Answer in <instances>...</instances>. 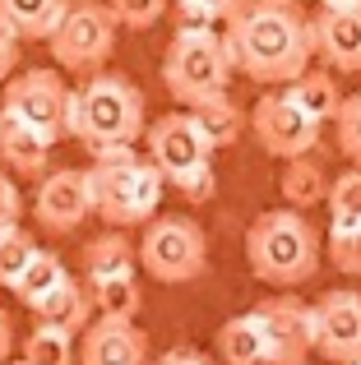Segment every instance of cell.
Masks as SVG:
<instances>
[{
  "label": "cell",
  "instance_id": "d4e9b609",
  "mask_svg": "<svg viewBox=\"0 0 361 365\" xmlns=\"http://www.w3.org/2000/svg\"><path fill=\"white\" fill-rule=\"evenodd\" d=\"M61 282H70V268H65V259L56 255V250H37L33 264L24 268V277L14 282V296L28 305V310H33V305L42 301V296H51Z\"/></svg>",
  "mask_w": 361,
  "mask_h": 365
},
{
  "label": "cell",
  "instance_id": "74e56055",
  "mask_svg": "<svg viewBox=\"0 0 361 365\" xmlns=\"http://www.w3.org/2000/svg\"><path fill=\"white\" fill-rule=\"evenodd\" d=\"M347 5H361V0H320V9H347Z\"/></svg>",
  "mask_w": 361,
  "mask_h": 365
},
{
  "label": "cell",
  "instance_id": "5b68a950",
  "mask_svg": "<svg viewBox=\"0 0 361 365\" xmlns=\"http://www.w3.org/2000/svg\"><path fill=\"white\" fill-rule=\"evenodd\" d=\"M163 83L185 111L223 98L232 83V56H227V42L218 37V28L213 33H176L167 42Z\"/></svg>",
  "mask_w": 361,
  "mask_h": 365
},
{
  "label": "cell",
  "instance_id": "ba28073f",
  "mask_svg": "<svg viewBox=\"0 0 361 365\" xmlns=\"http://www.w3.org/2000/svg\"><path fill=\"white\" fill-rule=\"evenodd\" d=\"M139 268L158 282H195L208 268V236L199 222L180 213L153 217L144 227V241H139Z\"/></svg>",
  "mask_w": 361,
  "mask_h": 365
},
{
  "label": "cell",
  "instance_id": "6da1fadb",
  "mask_svg": "<svg viewBox=\"0 0 361 365\" xmlns=\"http://www.w3.org/2000/svg\"><path fill=\"white\" fill-rule=\"evenodd\" d=\"M227 56L232 70L264 88H288L315 61V28L297 0H245L227 19Z\"/></svg>",
  "mask_w": 361,
  "mask_h": 365
},
{
  "label": "cell",
  "instance_id": "7c38bea8",
  "mask_svg": "<svg viewBox=\"0 0 361 365\" xmlns=\"http://www.w3.org/2000/svg\"><path fill=\"white\" fill-rule=\"evenodd\" d=\"M315 351L334 365L361 361V292H329L310 305Z\"/></svg>",
  "mask_w": 361,
  "mask_h": 365
},
{
  "label": "cell",
  "instance_id": "7402d4cb",
  "mask_svg": "<svg viewBox=\"0 0 361 365\" xmlns=\"http://www.w3.org/2000/svg\"><path fill=\"white\" fill-rule=\"evenodd\" d=\"M288 98L297 102V107L306 111L320 130H325V125H334L338 111H343V102H347L343 88H338V79L325 70V65H320V70H306L297 83H288Z\"/></svg>",
  "mask_w": 361,
  "mask_h": 365
},
{
  "label": "cell",
  "instance_id": "83f0119b",
  "mask_svg": "<svg viewBox=\"0 0 361 365\" xmlns=\"http://www.w3.org/2000/svg\"><path fill=\"white\" fill-rule=\"evenodd\" d=\"M33 255H37V245H33V236H28L24 227H14V232L0 236V287H5V292H14V282L24 277V268L33 264Z\"/></svg>",
  "mask_w": 361,
  "mask_h": 365
},
{
  "label": "cell",
  "instance_id": "9a60e30c",
  "mask_svg": "<svg viewBox=\"0 0 361 365\" xmlns=\"http://www.w3.org/2000/svg\"><path fill=\"white\" fill-rule=\"evenodd\" d=\"M79 365H148V333L126 319H93L79 342Z\"/></svg>",
  "mask_w": 361,
  "mask_h": 365
},
{
  "label": "cell",
  "instance_id": "e575fe53",
  "mask_svg": "<svg viewBox=\"0 0 361 365\" xmlns=\"http://www.w3.org/2000/svg\"><path fill=\"white\" fill-rule=\"evenodd\" d=\"M190 5H195V9H204V14L213 19V24H218V19H223V24H227V19H232L236 9L245 5V0H190Z\"/></svg>",
  "mask_w": 361,
  "mask_h": 365
},
{
  "label": "cell",
  "instance_id": "52a82bcc",
  "mask_svg": "<svg viewBox=\"0 0 361 365\" xmlns=\"http://www.w3.org/2000/svg\"><path fill=\"white\" fill-rule=\"evenodd\" d=\"M116 19H111L107 0H70L61 14V24H56V33L46 37V46H51V61L61 65L65 74H83V79H93V74L107 70L111 51H116Z\"/></svg>",
  "mask_w": 361,
  "mask_h": 365
},
{
  "label": "cell",
  "instance_id": "e0dca14e",
  "mask_svg": "<svg viewBox=\"0 0 361 365\" xmlns=\"http://www.w3.org/2000/svg\"><path fill=\"white\" fill-rule=\"evenodd\" d=\"M0 162L9 167V176H28V180H42L46 176V162H51V143L42 134L24 130L19 120H9L0 111Z\"/></svg>",
  "mask_w": 361,
  "mask_h": 365
},
{
  "label": "cell",
  "instance_id": "d6a6232c",
  "mask_svg": "<svg viewBox=\"0 0 361 365\" xmlns=\"http://www.w3.org/2000/svg\"><path fill=\"white\" fill-rule=\"evenodd\" d=\"M176 190H180V199H185V204H208V199H213V167H204V171H195V176H185Z\"/></svg>",
  "mask_w": 361,
  "mask_h": 365
},
{
  "label": "cell",
  "instance_id": "f1b7e54d",
  "mask_svg": "<svg viewBox=\"0 0 361 365\" xmlns=\"http://www.w3.org/2000/svg\"><path fill=\"white\" fill-rule=\"evenodd\" d=\"M167 5H172V0H107L111 19H116L121 28H135V33L153 28L158 19L167 14Z\"/></svg>",
  "mask_w": 361,
  "mask_h": 365
},
{
  "label": "cell",
  "instance_id": "f35d334b",
  "mask_svg": "<svg viewBox=\"0 0 361 365\" xmlns=\"http://www.w3.org/2000/svg\"><path fill=\"white\" fill-rule=\"evenodd\" d=\"M9 365H24V361H9Z\"/></svg>",
  "mask_w": 361,
  "mask_h": 365
},
{
  "label": "cell",
  "instance_id": "d6986e66",
  "mask_svg": "<svg viewBox=\"0 0 361 365\" xmlns=\"http://www.w3.org/2000/svg\"><path fill=\"white\" fill-rule=\"evenodd\" d=\"M329 171H325V162L315 158V153H306V158H292V162H283V176H278V190H283V199H288V208L292 213H306V208H315V204H325L329 199Z\"/></svg>",
  "mask_w": 361,
  "mask_h": 365
},
{
  "label": "cell",
  "instance_id": "1f68e13d",
  "mask_svg": "<svg viewBox=\"0 0 361 365\" xmlns=\"http://www.w3.org/2000/svg\"><path fill=\"white\" fill-rule=\"evenodd\" d=\"M19 213H24V195H19L14 176H9V171H0V236L19 227Z\"/></svg>",
  "mask_w": 361,
  "mask_h": 365
},
{
  "label": "cell",
  "instance_id": "30bf717a",
  "mask_svg": "<svg viewBox=\"0 0 361 365\" xmlns=\"http://www.w3.org/2000/svg\"><path fill=\"white\" fill-rule=\"evenodd\" d=\"M250 134H255V143H260L269 158H283V162L306 158V153H315V143H320V125L288 98V88L264 93V98L255 102Z\"/></svg>",
  "mask_w": 361,
  "mask_h": 365
},
{
  "label": "cell",
  "instance_id": "44dd1931",
  "mask_svg": "<svg viewBox=\"0 0 361 365\" xmlns=\"http://www.w3.org/2000/svg\"><path fill=\"white\" fill-rule=\"evenodd\" d=\"M65 5L70 0H0V28H9L19 42H46Z\"/></svg>",
  "mask_w": 361,
  "mask_h": 365
},
{
  "label": "cell",
  "instance_id": "cb8c5ba5",
  "mask_svg": "<svg viewBox=\"0 0 361 365\" xmlns=\"http://www.w3.org/2000/svg\"><path fill=\"white\" fill-rule=\"evenodd\" d=\"M88 296H93L98 319H126V324H135L139 310H144V292H139V277L135 273L107 277V282H93Z\"/></svg>",
  "mask_w": 361,
  "mask_h": 365
},
{
  "label": "cell",
  "instance_id": "836d02e7",
  "mask_svg": "<svg viewBox=\"0 0 361 365\" xmlns=\"http://www.w3.org/2000/svg\"><path fill=\"white\" fill-rule=\"evenodd\" d=\"M14 70H19V37L9 28H0V88L14 79Z\"/></svg>",
  "mask_w": 361,
  "mask_h": 365
},
{
  "label": "cell",
  "instance_id": "484cf974",
  "mask_svg": "<svg viewBox=\"0 0 361 365\" xmlns=\"http://www.w3.org/2000/svg\"><path fill=\"white\" fill-rule=\"evenodd\" d=\"M325 204H329V232H352V227H361V167L334 176Z\"/></svg>",
  "mask_w": 361,
  "mask_h": 365
},
{
  "label": "cell",
  "instance_id": "8fae6325",
  "mask_svg": "<svg viewBox=\"0 0 361 365\" xmlns=\"http://www.w3.org/2000/svg\"><path fill=\"white\" fill-rule=\"evenodd\" d=\"M33 217H37V227H42V232H51V236L79 232V227L93 217L88 171H79V167L46 171L42 185H37V199H33Z\"/></svg>",
  "mask_w": 361,
  "mask_h": 365
},
{
  "label": "cell",
  "instance_id": "4dcf8cb0",
  "mask_svg": "<svg viewBox=\"0 0 361 365\" xmlns=\"http://www.w3.org/2000/svg\"><path fill=\"white\" fill-rule=\"evenodd\" d=\"M329 264L347 277H361V227L352 232H329Z\"/></svg>",
  "mask_w": 361,
  "mask_h": 365
},
{
  "label": "cell",
  "instance_id": "d590c367",
  "mask_svg": "<svg viewBox=\"0 0 361 365\" xmlns=\"http://www.w3.org/2000/svg\"><path fill=\"white\" fill-rule=\"evenodd\" d=\"M153 365H213L204 356V351H195V347H172V351H163Z\"/></svg>",
  "mask_w": 361,
  "mask_h": 365
},
{
  "label": "cell",
  "instance_id": "8992f818",
  "mask_svg": "<svg viewBox=\"0 0 361 365\" xmlns=\"http://www.w3.org/2000/svg\"><path fill=\"white\" fill-rule=\"evenodd\" d=\"M0 111L9 120H19L24 130L42 134L46 143L74 134V111H79V88L65 83V74L56 70H24L5 83Z\"/></svg>",
  "mask_w": 361,
  "mask_h": 365
},
{
  "label": "cell",
  "instance_id": "f546056e",
  "mask_svg": "<svg viewBox=\"0 0 361 365\" xmlns=\"http://www.w3.org/2000/svg\"><path fill=\"white\" fill-rule=\"evenodd\" d=\"M334 134H338V153H343L352 167H361V93L343 102V111H338L334 120Z\"/></svg>",
  "mask_w": 361,
  "mask_h": 365
},
{
  "label": "cell",
  "instance_id": "7a4b0ae2",
  "mask_svg": "<svg viewBox=\"0 0 361 365\" xmlns=\"http://www.w3.org/2000/svg\"><path fill=\"white\" fill-rule=\"evenodd\" d=\"M320 259H325V241H320L315 222H306V213L269 208L245 232V264H250V273L269 287H283V292L310 282L320 273Z\"/></svg>",
  "mask_w": 361,
  "mask_h": 365
},
{
  "label": "cell",
  "instance_id": "3957f363",
  "mask_svg": "<svg viewBox=\"0 0 361 365\" xmlns=\"http://www.w3.org/2000/svg\"><path fill=\"white\" fill-rule=\"evenodd\" d=\"M144 93L126 79V74H93L79 88V111H74V139L93 153V158H107V153L135 148L144 139Z\"/></svg>",
  "mask_w": 361,
  "mask_h": 365
},
{
  "label": "cell",
  "instance_id": "ffe728a7",
  "mask_svg": "<svg viewBox=\"0 0 361 365\" xmlns=\"http://www.w3.org/2000/svg\"><path fill=\"white\" fill-rule=\"evenodd\" d=\"M83 273H88V287L93 282H107V277H126V273H139V245L130 241L126 232H102L83 245Z\"/></svg>",
  "mask_w": 361,
  "mask_h": 365
},
{
  "label": "cell",
  "instance_id": "4316f807",
  "mask_svg": "<svg viewBox=\"0 0 361 365\" xmlns=\"http://www.w3.org/2000/svg\"><path fill=\"white\" fill-rule=\"evenodd\" d=\"M19 361H24V365H79L70 338L56 333V329H42V324L24 338V356H19Z\"/></svg>",
  "mask_w": 361,
  "mask_h": 365
},
{
  "label": "cell",
  "instance_id": "ab89813d",
  "mask_svg": "<svg viewBox=\"0 0 361 365\" xmlns=\"http://www.w3.org/2000/svg\"><path fill=\"white\" fill-rule=\"evenodd\" d=\"M357 365H361V361H357Z\"/></svg>",
  "mask_w": 361,
  "mask_h": 365
},
{
  "label": "cell",
  "instance_id": "9c48e42d",
  "mask_svg": "<svg viewBox=\"0 0 361 365\" xmlns=\"http://www.w3.org/2000/svg\"><path fill=\"white\" fill-rule=\"evenodd\" d=\"M144 148H148L153 171L167 180V185H180L185 176L213 167V148L204 143V134L195 130V120H190L185 111H167V116L148 120Z\"/></svg>",
  "mask_w": 361,
  "mask_h": 365
},
{
  "label": "cell",
  "instance_id": "277c9868",
  "mask_svg": "<svg viewBox=\"0 0 361 365\" xmlns=\"http://www.w3.org/2000/svg\"><path fill=\"white\" fill-rule=\"evenodd\" d=\"M88 185H93V213L111 232H130V227H144L158 217L167 180L135 148H121V153H107V158H93Z\"/></svg>",
  "mask_w": 361,
  "mask_h": 365
},
{
  "label": "cell",
  "instance_id": "2e32d148",
  "mask_svg": "<svg viewBox=\"0 0 361 365\" xmlns=\"http://www.w3.org/2000/svg\"><path fill=\"white\" fill-rule=\"evenodd\" d=\"M33 319L42 324V329L65 333V338L83 333L93 324V296H88V287H79L74 277H70V282H61L51 296H42V301L33 305Z\"/></svg>",
  "mask_w": 361,
  "mask_h": 365
},
{
  "label": "cell",
  "instance_id": "ac0fdd59",
  "mask_svg": "<svg viewBox=\"0 0 361 365\" xmlns=\"http://www.w3.org/2000/svg\"><path fill=\"white\" fill-rule=\"evenodd\" d=\"M218 361L223 365H269V329L260 310L236 314L218 329Z\"/></svg>",
  "mask_w": 361,
  "mask_h": 365
},
{
  "label": "cell",
  "instance_id": "5bb4252c",
  "mask_svg": "<svg viewBox=\"0 0 361 365\" xmlns=\"http://www.w3.org/2000/svg\"><path fill=\"white\" fill-rule=\"evenodd\" d=\"M310 28H315V56L329 74H361V5L320 9Z\"/></svg>",
  "mask_w": 361,
  "mask_h": 365
},
{
  "label": "cell",
  "instance_id": "4fadbf2b",
  "mask_svg": "<svg viewBox=\"0 0 361 365\" xmlns=\"http://www.w3.org/2000/svg\"><path fill=\"white\" fill-rule=\"evenodd\" d=\"M269 329V365H306L315 351V324H310V305L292 301V296H273V301L255 305Z\"/></svg>",
  "mask_w": 361,
  "mask_h": 365
},
{
  "label": "cell",
  "instance_id": "603a6c76",
  "mask_svg": "<svg viewBox=\"0 0 361 365\" xmlns=\"http://www.w3.org/2000/svg\"><path fill=\"white\" fill-rule=\"evenodd\" d=\"M185 116L195 120V130L204 134V143L213 153L218 148H232V143L250 130V116H245V111L232 102V93H223V98H213V102H199V107L185 111Z\"/></svg>",
  "mask_w": 361,
  "mask_h": 365
},
{
  "label": "cell",
  "instance_id": "8d00e7d4",
  "mask_svg": "<svg viewBox=\"0 0 361 365\" xmlns=\"http://www.w3.org/2000/svg\"><path fill=\"white\" fill-rule=\"evenodd\" d=\"M9 356H14V319L0 310V365H9Z\"/></svg>",
  "mask_w": 361,
  "mask_h": 365
}]
</instances>
